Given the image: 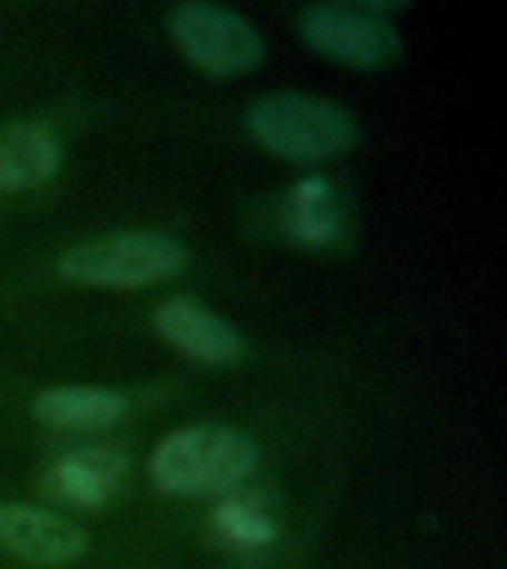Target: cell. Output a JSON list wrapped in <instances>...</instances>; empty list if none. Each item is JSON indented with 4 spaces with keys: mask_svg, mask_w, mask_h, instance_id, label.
<instances>
[{
    "mask_svg": "<svg viewBox=\"0 0 507 569\" xmlns=\"http://www.w3.org/2000/svg\"><path fill=\"white\" fill-rule=\"evenodd\" d=\"M252 439L220 425L181 427L155 448L151 480L172 496H222L256 471Z\"/></svg>",
    "mask_w": 507,
    "mask_h": 569,
    "instance_id": "cell-1",
    "label": "cell"
},
{
    "mask_svg": "<svg viewBox=\"0 0 507 569\" xmlns=\"http://www.w3.org/2000/svg\"><path fill=\"white\" fill-rule=\"evenodd\" d=\"M252 137L270 154L297 163L338 158L356 137L354 119L327 98L306 92H274L256 98L247 110Z\"/></svg>",
    "mask_w": 507,
    "mask_h": 569,
    "instance_id": "cell-2",
    "label": "cell"
},
{
    "mask_svg": "<svg viewBox=\"0 0 507 569\" xmlns=\"http://www.w3.org/2000/svg\"><path fill=\"white\" fill-rule=\"evenodd\" d=\"M187 264L181 240L160 231H119L71 247L60 258V276L87 288L140 291L172 279Z\"/></svg>",
    "mask_w": 507,
    "mask_h": 569,
    "instance_id": "cell-3",
    "label": "cell"
},
{
    "mask_svg": "<svg viewBox=\"0 0 507 569\" xmlns=\"http://www.w3.org/2000/svg\"><path fill=\"white\" fill-rule=\"evenodd\" d=\"M386 7H354V3H311L297 18L300 39L327 60L345 62L350 69H380L400 53V36Z\"/></svg>",
    "mask_w": 507,
    "mask_h": 569,
    "instance_id": "cell-4",
    "label": "cell"
},
{
    "mask_svg": "<svg viewBox=\"0 0 507 569\" xmlns=\"http://www.w3.org/2000/svg\"><path fill=\"white\" fill-rule=\"evenodd\" d=\"M167 21L187 60L217 78L243 74L265 57V42L256 27L220 3H181Z\"/></svg>",
    "mask_w": 507,
    "mask_h": 569,
    "instance_id": "cell-5",
    "label": "cell"
},
{
    "mask_svg": "<svg viewBox=\"0 0 507 569\" xmlns=\"http://www.w3.org/2000/svg\"><path fill=\"white\" fill-rule=\"evenodd\" d=\"M0 549L36 567H60L87 551V533L42 507L0 505Z\"/></svg>",
    "mask_w": 507,
    "mask_h": 569,
    "instance_id": "cell-6",
    "label": "cell"
},
{
    "mask_svg": "<svg viewBox=\"0 0 507 569\" xmlns=\"http://www.w3.org/2000/svg\"><path fill=\"white\" fill-rule=\"evenodd\" d=\"M151 323L172 350L199 365H235L243 356L238 329L190 297L160 302Z\"/></svg>",
    "mask_w": 507,
    "mask_h": 569,
    "instance_id": "cell-7",
    "label": "cell"
},
{
    "mask_svg": "<svg viewBox=\"0 0 507 569\" xmlns=\"http://www.w3.org/2000/svg\"><path fill=\"white\" fill-rule=\"evenodd\" d=\"M57 133L44 122H9L0 128V190L24 193L48 184L60 169Z\"/></svg>",
    "mask_w": 507,
    "mask_h": 569,
    "instance_id": "cell-8",
    "label": "cell"
},
{
    "mask_svg": "<svg viewBox=\"0 0 507 569\" xmlns=\"http://www.w3.org/2000/svg\"><path fill=\"white\" fill-rule=\"evenodd\" d=\"M128 460L107 448H80L53 462L51 489L74 507L105 505L125 478Z\"/></svg>",
    "mask_w": 507,
    "mask_h": 569,
    "instance_id": "cell-9",
    "label": "cell"
},
{
    "mask_svg": "<svg viewBox=\"0 0 507 569\" xmlns=\"http://www.w3.org/2000/svg\"><path fill=\"white\" fill-rule=\"evenodd\" d=\"M125 409L119 391L96 386H57L33 400V416L53 430H96L119 421Z\"/></svg>",
    "mask_w": 507,
    "mask_h": 569,
    "instance_id": "cell-10",
    "label": "cell"
},
{
    "mask_svg": "<svg viewBox=\"0 0 507 569\" xmlns=\"http://www.w3.org/2000/svg\"><path fill=\"white\" fill-rule=\"evenodd\" d=\"M285 231L306 247H327L338 238L341 217L329 202V184L324 178H309L294 187L291 208L285 211Z\"/></svg>",
    "mask_w": 507,
    "mask_h": 569,
    "instance_id": "cell-11",
    "label": "cell"
},
{
    "mask_svg": "<svg viewBox=\"0 0 507 569\" xmlns=\"http://www.w3.org/2000/svg\"><path fill=\"white\" fill-rule=\"evenodd\" d=\"M213 522H217L220 533H226L238 546H265L276 537L274 522L243 501H222L213 513Z\"/></svg>",
    "mask_w": 507,
    "mask_h": 569,
    "instance_id": "cell-12",
    "label": "cell"
}]
</instances>
